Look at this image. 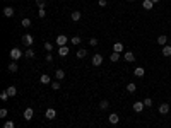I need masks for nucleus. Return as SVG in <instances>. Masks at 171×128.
Masks as SVG:
<instances>
[{
	"label": "nucleus",
	"mask_w": 171,
	"mask_h": 128,
	"mask_svg": "<svg viewBox=\"0 0 171 128\" xmlns=\"http://www.w3.org/2000/svg\"><path fill=\"white\" fill-rule=\"evenodd\" d=\"M22 55H24V51H21L19 48H12V50H10V58H12L14 62H17Z\"/></svg>",
	"instance_id": "f257e3e1"
},
{
	"label": "nucleus",
	"mask_w": 171,
	"mask_h": 128,
	"mask_svg": "<svg viewBox=\"0 0 171 128\" xmlns=\"http://www.w3.org/2000/svg\"><path fill=\"white\" fill-rule=\"evenodd\" d=\"M55 41H57V44H58V46H67V41H69V38H67L65 34H58Z\"/></svg>",
	"instance_id": "f03ea898"
},
{
	"label": "nucleus",
	"mask_w": 171,
	"mask_h": 128,
	"mask_svg": "<svg viewBox=\"0 0 171 128\" xmlns=\"http://www.w3.org/2000/svg\"><path fill=\"white\" fill-rule=\"evenodd\" d=\"M99 65H103V55L96 53V55L92 56V67H99Z\"/></svg>",
	"instance_id": "7ed1b4c3"
},
{
	"label": "nucleus",
	"mask_w": 171,
	"mask_h": 128,
	"mask_svg": "<svg viewBox=\"0 0 171 128\" xmlns=\"http://www.w3.org/2000/svg\"><path fill=\"white\" fill-rule=\"evenodd\" d=\"M33 116H34V109H33V108H26V109H24V120H26V121H31Z\"/></svg>",
	"instance_id": "20e7f679"
},
{
	"label": "nucleus",
	"mask_w": 171,
	"mask_h": 128,
	"mask_svg": "<svg viewBox=\"0 0 171 128\" xmlns=\"http://www.w3.org/2000/svg\"><path fill=\"white\" fill-rule=\"evenodd\" d=\"M34 43V38L31 36V34H24L22 36V44H26V46H31Z\"/></svg>",
	"instance_id": "39448f33"
},
{
	"label": "nucleus",
	"mask_w": 171,
	"mask_h": 128,
	"mask_svg": "<svg viewBox=\"0 0 171 128\" xmlns=\"http://www.w3.org/2000/svg\"><path fill=\"white\" fill-rule=\"evenodd\" d=\"M158 111H159V115H168V113H170V104H168V103H163V104H159Z\"/></svg>",
	"instance_id": "423d86ee"
},
{
	"label": "nucleus",
	"mask_w": 171,
	"mask_h": 128,
	"mask_svg": "<svg viewBox=\"0 0 171 128\" xmlns=\"http://www.w3.org/2000/svg\"><path fill=\"white\" fill-rule=\"evenodd\" d=\"M45 116H46V120H55V118H57V111H55L53 108H48L46 113H45Z\"/></svg>",
	"instance_id": "0eeeda50"
},
{
	"label": "nucleus",
	"mask_w": 171,
	"mask_h": 128,
	"mask_svg": "<svg viewBox=\"0 0 171 128\" xmlns=\"http://www.w3.org/2000/svg\"><path fill=\"white\" fill-rule=\"evenodd\" d=\"M123 58H125V62H128V63H132V62H135V55H134V51H125V55H123Z\"/></svg>",
	"instance_id": "6e6552de"
},
{
	"label": "nucleus",
	"mask_w": 171,
	"mask_h": 128,
	"mask_svg": "<svg viewBox=\"0 0 171 128\" xmlns=\"http://www.w3.org/2000/svg\"><path fill=\"white\" fill-rule=\"evenodd\" d=\"M144 108H146V106H144V101H135V103H134V111H135V113H140Z\"/></svg>",
	"instance_id": "1a4fd4ad"
},
{
	"label": "nucleus",
	"mask_w": 171,
	"mask_h": 128,
	"mask_svg": "<svg viewBox=\"0 0 171 128\" xmlns=\"http://www.w3.org/2000/svg\"><path fill=\"white\" fill-rule=\"evenodd\" d=\"M168 39H170L168 36L161 34V36H158V44H159V46H166V44H168Z\"/></svg>",
	"instance_id": "9d476101"
},
{
	"label": "nucleus",
	"mask_w": 171,
	"mask_h": 128,
	"mask_svg": "<svg viewBox=\"0 0 171 128\" xmlns=\"http://www.w3.org/2000/svg\"><path fill=\"white\" fill-rule=\"evenodd\" d=\"M55 79H57V80H60V82H62V80H65V70L58 68V70L55 72Z\"/></svg>",
	"instance_id": "9b49d317"
},
{
	"label": "nucleus",
	"mask_w": 171,
	"mask_h": 128,
	"mask_svg": "<svg viewBox=\"0 0 171 128\" xmlns=\"http://www.w3.org/2000/svg\"><path fill=\"white\" fill-rule=\"evenodd\" d=\"M108 121H110V123H111V125H116V123H118V121H120V116H118V115H116V113H111V115H110V116H108Z\"/></svg>",
	"instance_id": "f8f14e48"
},
{
	"label": "nucleus",
	"mask_w": 171,
	"mask_h": 128,
	"mask_svg": "<svg viewBox=\"0 0 171 128\" xmlns=\"http://www.w3.org/2000/svg\"><path fill=\"white\" fill-rule=\"evenodd\" d=\"M144 74H146V70H144L142 67H135V68H134V75H135V77H144Z\"/></svg>",
	"instance_id": "ddd939ff"
},
{
	"label": "nucleus",
	"mask_w": 171,
	"mask_h": 128,
	"mask_svg": "<svg viewBox=\"0 0 171 128\" xmlns=\"http://www.w3.org/2000/svg\"><path fill=\"white\" fill-rule=\"evenodd\" d=\"M39 82H41V84H51V77H50L48 74H43V75L39 77Z\"/></svg>",
	"instance_id": "4468645a"
},
{
	"label": "nucleus",
	"mask_w": 171,
	"mask_h": 128,
	"mask_svg": "<svg viewBox=\"0 0 171 128\" xmlns=\"http://www.w3.org/2000/svg\"><path fill=\"white\" fill-rule=\"evenodd\" d=\"M5 91H7V94H9L10 97H14V96L17 94V87H15V86H10V87H7Z\"/></svg>",
	"instance_id": "2eb2a0df"
},
{
	"label": "nucleus",
	"mask_w": 171,
	"mask_h": 128,
	"mask_svg": "<svg viewBox=\"0 0 171 128\" xmlns=\"http://www.w3.org/2000/svg\"><path fill=\"white\" fill-rule=\"evenodd\" d=\"M161 53H163V56H171V44H166V46H163Z\"/></svg>",
	"instance_id": "dca6fc26"
},
{
	"label": "nucleus",
	"mask_w": 171,
	"mask_h": 128,
	"mask_svg": "<svg viewBox=\"0 0 171 128\" xmlns=\"http://www.w3.org/2000/svg\"><path fill=\"white\" fill-rule=\"evenodd\" d=\"M14 12H15V10H14L12 7H5V9H3V15H5V17H12Z\"/></svg>",
	"instance_id": "f3484780"
},
{
	"label": "nucleus",
	"mask_w": 171,
	"mask_h": 128,
	"mask_svg": "<svg viewBox=\"0 0 171 128\" xmlns=\"http://www.w3.org/2000/svg\"><path fill=\"white\" fill-rule=\"evenodd\" d=\"M24 56H26V58H34V56H36V53H34V50H33V48H27V50L24 51Z\"/></svg>",
	"instance_id": "a211bd4d"
},
{
	"label": "nucleus",
	"mask_w": 171,
	"mask_h": 128,
	"mask_svg": "<svg viewBox=\"0 0 171 128\" xmlns=\"http://www.w3.org/2000/svg\"><path fill=\"white\" fill-rule=\"evenodd\" d=\"M142 7H144L146 10H151V9L154 7V3H152V0H144V2H142Z\"/></svg>",
	"instance_id": "6ab92c4d"
},
{
	"label": "nucleus",
	"mask_w": 171,
	"mask_h": 128,
	"mask_svg": "<svg viewBox=\"0 0 171 128\" xmlns=\"http://www.w3.org/2000/svg\"><path fill=\"white\" fill-rule=\"evenodd\" d=\"M58 55H60V56H67V55H69V48H67V46H60V48H58Z\"/></svg>",
	"instance_id": "aec40b11"
},
{
	"label": "nucleus",
	"mask_w": 171,
	"mask_h": 128,
	"mask_svg": "<svg viewBox=\"0 0 171 128\" xmlns=\"http://www.w3.org/2000/svg\"><path fill=\"white\" fill-rule=\"evenodd\" d=\"M81 17H82L81 10H74V12H72V21H75V22H77V21H79Z\"/></svg>",
	"instance_id": "412c9836"
},
{
	"label": "nucleus",
	"mask_w": 171,
	"mask_h": 128,
	"mask_svg": "<svg viewBox=\"0 0 171 128\" xmlns=\"http://www.w3.org/2000/svg\"><path fill=\"white\" fill-rule=\"evenodd\" d=\"M113 51L122 53V51H123V44H122V43H115V44H113Z\"/></svg>",
	"instance_id": "4be33fe9"
},
{
	"label": "nucleus",
	"mask_w": 171,
	"mask_h": 128,
	"mask_svg": "<svg viewBox=\"0 0 171 128\" xmlns=\"http://www.w3.org/2000/svg\"><path fill=\"white\" fill-rule=\"evenodd\" d=\"M81 41H82V38H79V36L70 38V43H72V44H75V46H79V44H81Z\"/></svg>",
	"instance_id": "5701e85b"
},
{
	"label": "nucleus",
	"mask_w": 171,
	"mask_h": 128,
	"mask_svg": "<svg viewBox=\"0 0 171 128\" xmlns=\"http://www.w3.org/2000/svg\"><path fill=\"white\" fill-rule=\"evenodd\" d=\"M75 55H77V58H84V56L87 55V50H84V48H81L79 51H75Z\"/></svg>",
	"instance_id": "b1692460"
},
{
	"label": "nucleus",
	"mask_w": 171,
	"mask_h": 128,
	"mask_svg": "<svg viewBox=\"0 0 171 128\" xmlns=\"http://www.w3.org/2000/svg\"><path fill=\"white\" fill-rule=\"evenodd\" d=\"M7 68H9V72H17V62H14V60H12V62H10V65H9Z\"/></svg>",
	"instance_id": "393cba45"
},
{
	"label": "nucleus",
	"mask_w": 171,
	"mask_h": 128,
	"mask_svg": "<svg viewBox=\"0 0 171 128\" xmlns=\"http://www.w3.org/2000/svg\"><path fill=\"white\" fill-rule=\"evenodd\" d=\"M127 91H128V92H135V91H137V86H135L134 82H130V84H127Z\"/></svg>",
	"instance_id": "a878e982"
},
{
	"label": "nucleus",
	"mask_w": 171,
	"mask_h": 128,
	"mask_svg": "<svg viewBox=\"0 0 171 128\" xmlns=\"http://www.w3.org/2000/svg\"><path fill=\"white\" fill-rule=\"evenodd\" d=\"M21 24H22V27H29V26H31V19H27V17H24V19L21 21Z\"/></svg>",
	"instance_id": "bb28decb"
},
{
	"label": "nucleus",
	"mask_w": 171,
	"mask_h": 128,
	"mask_svg": "<svg viewBox=\"0 0 171 128\" xmlns=\"http://www.w3.org/2000/svg\"><path fill=\"white\" fill-rule=\"evenodd\" d=\"M110 60H111V62H118V60H120V53L113 51V53H111V56H110Z\"/></svg>",
	"instance_id": "cd10ccee"
},
{
	"label": "nucleus",
	"mask_w": 171,
	"mask_h": 128,
	"mask_svg": "<svg viewBox=\"0 0 171 128\" xmlns=\"http://www.w3.org/2000/svg\"><path fill=\"white\" fill-rule=\"evenodd\" d=\"M108 108H110V103H108V101H106V99H104V101H101V103H99V109H108Z\"/></svg>",
	"instance_id": "c85d7f7f"
},
{
	"label": "nucleus",
	"mask_w": 171,
	"mask_h": 128,
	"mask_svg": "<svg viewBox=\"0 0 171 128\" xmlns=\"http://www.w3.org/2000/svg\"><path fill=\"white\" fill-rule=\"evenodd\" d=\"M3 128H15V123H14L12 120H7V121L3 123Z\"/></svg>",
	"instance_id": "c756f323"
},
{
	"label": "nucleus",
	"mask_w": 171,
	"mask_h": 128,
	"mask_svg": "<svg viewBox=\"0 0 171 128\" xmlns=\"http://www.w3.org/2000/svg\"><path fill=\"white\" fill-rule=\"evenodd\" d=\"M45 50H46L48 53H50V51H53V44H51L50 41H46V43H45Z\"/></svg>",
	"instance_id": "7c9ffc66"
},
{
	"label": "nucleus",
	"mask_w": 171,
	"mask_h": 128,
	"mask_svg": "<svg viewBox=\"0 0 171 128\" xmlns=\"http://www.w3.org/2000/svg\"><path fill=\"white\" fill-rule=\"evenodd\" d=\"M51 89L58 91V89H60V80H55V82H51Z\"/></svg>",
	"instance_id": "2f4dec72"
},
{
	"label": "nucleus",
	"mask_w": 171,
	"mask_h": 128,
	"mask_svg": "<svg viewBox=\"0 0 171 128\" xmlns=\"http://www.w3.org/2000/svg\"><path fill=\"white\" fill-rule=\"evenodd\" d=\"M144 106L151 108V106H152V99H151V97H146V99H144Z\"/></svg>",
	"instance_id": "473e14b6"
},
{
	"label": "nucleus",
	"mask_w": 171,
	"mask_h": 128,
	"mask_svg": "<svg viewBox=\"0 0 171 128\" xmlns=\"http://www.w3.org/2000/svg\"><path fill=\"white\" fill-rule=\"evenodd\" d=\"M9 97H10V96H9V94H7V91H3V92H2V94H0V99H2V101H7V99H9Z\"/></svg>",
	"instance_id": "72a5a7b5"
},
{
	"label": "nucleus",
	"mask_w": 171,
	"mask_h": 128,
	"mask_svg": "<svg viewBox=\"0 0 171 128\" xmlns=\"http://www.w3.org/2000/svg\"><path fill=\"white\" fill-rule=\"evenodd\" d=\"M36 5H38L39 9H45V5H46V2H45V0H36Z\"/></svg>",
	"instance_id": "f704fd0d"
},
{
	"label": "nucleus",
	"mask_w": 171,
	"mask_h": 128,
	"mask_svg": "<svg viewBox=\"0 0 171 128\" xmlns=\"http://www.w3.org/2000/svg\"><path fill=\"white\" fill-rule=\"evenodd\" d=\"M38 15H39V17L43 19V17L46 15V10H45V9H38Z\"/></svg>",
	"instance_id": "c9c22d12"
},
{
	"label": "nucleus",
	"mask_w": 171,
	"mask_h": 128,
	"mask_svg": "<svg viewBox=\"0 0 171 128\" xmlns=\"http://www.w3.org/2000/svg\"><path fill=\"white\" fill-rule=\"evenodd\" d=\"M89 44H91V46H96V44H98V39H96V38H91V39H89Z\"/></svg>",
	"instance_id": "e433bc0d"
},
{
	"label": "nucleus",
	"mask_w": 171,
	"mask_h": 128,
	"mask_svg": "<svg viewBox=\"0 0 171 128\" xmlns=\"http://www.w3.org/2000/svg\"><path fill=\"white\" fill-rule=\"evenodd\" d=\"M5 116H7V109L2 108V109H0V118H5Z\"/></svg>",
	"instance_id": "4c0bfd02"
},
{
	"label": "nucleus",
	"mask_w": 171,
	"mask_h": 128,
	"mask_svg": "<svg viewBox=\"0 0 171 128\" xmlns=\"http://www.w3.org/2000/svg\"><path fill=\"white\" fill-rule=\"evenodd\" d=\"M45 58H46V62H53V55H51V53H46Z\"/></svg>",
	"instance_id": "58836bf2"
},
{
	"label": "nucleus",
	"mask_w": 171,
	"mask_h": 128,
	"mask_svg": "<svg viewBox=\"0 0 171 128\" xmlns=\"http://www.w3.org/2000/svg\"><path fill=\"white\" fill-rule=\"evenodd\" d=\"M106 3H108L106 0H99V5H101V7H106Z\"/></svg>",
	"instance_id": "ea45409f"
},
{
	"label": "nucleus",
	"mask_w": 171,
	"mask_h": 128,
	"mask_svg": "<svg viewBox=\"0 0 171 128\" xmlns=\"http://www.w3.org/2000/svg\"><path fill=\"white\" fill-rule=\"evenodd\" d=\"M158 2H161V0H152V3H158Z\"/></svg>",
	"instance_id": "a19ab883"
},
{
	"label": "nucleus",
	"mask_w": 171,
	"mask_h": 128,
	"mask_svg": "<svg viewBox=\"0 0 171 128\" xmlns=\"http://www.w3.org/2000/svg\"><path fill=\"white\" fill-rule=\"evenodd\" d=\"M168 44H171V38H170V39H168Z\"/></svg>",
	"instance_id": "79ce46f5"
},
{
	"label": "nucleus",
	"mask_w": 171,
	"mask_h": 128,
	"mask_svg": "<svg viewBox=\"0 0 171 128\" xmlns=\"http://www.w3.org/2000/svg\"><path fill=\"white\" fill-rule=\"evenodd\" d=\"M128 2H134V0H128Z\"/></svg>",
	"instance_id": "37998d69"
},
{
	"label": "nucleus",
	"mask_w": 171,
	"mask_h": 128,
	"mask_svg": "<svg viewBox=\"0 0 171 128\" xmlns=\"http://www.w3.org/2000/svg\"><path fill=\"white\" fill-rule=\"evenodd\" d=\"M9 2H12V0H9Z\"/></svg>",
	"instance_id": "c03bdc74"
}]
</instances>
